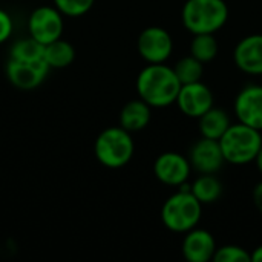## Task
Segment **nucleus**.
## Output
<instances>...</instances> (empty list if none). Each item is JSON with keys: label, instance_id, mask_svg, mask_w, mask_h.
Listing matches in <instances>:
<instances>
[{"label": "nucleus", "instance_id": "f257e3e1", "mask_svg": "<svg viewBox=\"0 0 262 262\" xmlns=\"http://www.w3.org/2000/svg\"><path fill=\"white\" fill-rule=\"evenodd\" d=\"M137 92L150 107H167L177 101L181 83L166 63H147L137 77Z\"/></svg>", "mask_w": 262, "mask_h": 262}, {"label": "nucleus", "instance_id": "f03ea898", "mask_svg": "<svg viewBox=\"0 0 262 262\" xmlns=\"http://www.w3.org/2000/svg\"><path fill=\"white\" fill-rule=\"evenodd\" d=\"M203 216V204L192 195L190 184L184 183L170 195L161 207V221L173 233H186L195 229Z\"/></svg>", "mask_w": 262, "mask_h": 262}, {"label": "nucleus", "instance_id": "7ed1b4c3", "mask_svg": "<svg viewBox=\"0 0 262 262\" xmlns=\"http://www.w3.org/2000/svg\"><path fill=\"white\" fill-rule=\"evenodd\" d=\"M229 5L224 0H186L181 21L190 34H216L229 21Z\"/></svg>", "mask_w": 262, "mask_h": 262}, {"label": "nucleus", "instance_id": "20e7f679", "mask_svg": "<svg viewBox=\"0 0 262 262\" xmlns=\"http://www.w3.org/2000/svg\"><path fill=\"white\" fill-rule=\"evenodd\" d=\"M218 141L226 163L246 166L255 161V157L262 146V134L261 130L238 121L236 124H230Z\"/></svg>", "mask_w": 262, "mask_h": 262}, {"label": "nucleus", "instance_id": "39448f33", "mask_svg": "<svg viewBox=\"0 0 262 262\" xmlns=\"http://www.w3.org/2000/svg\"><path fill=\"white\" fill-rule=\"evenodd\" d=\"M135 144L130 132L121 126H112L101 130L94 144V154L100 164L107 169H121L134 157Z\"/></svg>", "mask_w": 262, "mask_h": 262}, {"label": "nucleus", "instance_id": "423d86ee", "mask_svg": "<svg viewBox=\"0 0 262 262\" xmlns=\"http://www.w3.org/2000/svg\"><path fill=\"white\" fill-rule=\"evenodd\" d=\"M137 49L146 63H166L172 55L173 40L167 29L161 26H149L140 32Z\"/></svg>", "mask_w": 262, "mask_h": 262}, {"label": "nucleus", "instance_id": "0eeeda50", "mask_svg": "<svg viewBox=\"0 0 262 262\" xmlns=\"http://www.w3.org/2000/svg\"><path fill=\"white\" fill-rule=\"evenodd\" d=\"M63 28V14L55 6H38L28 18L29 35L41 45H48L57 38H61Z\"/></svg>", "mask_w": 262, "mask_h": 262}, {"label": "nucleus", "instance_id": "6e6552de", "mask_svg": "<svg viewBox=\"0 0 262 262\" xmlns=\"http://www.w3.org/2000/svg\"><path fill=\"white\" fill-rule=\"evenodd\" d=\"M178 109L189 118H200L210 107H213L215 97L207 84L203 81L181 84L177 101Z\"/></svg>", "mask_w": 262, "mask_h": 262}, {"label": "nucleus", "instance_id": "1a4fd4ad", "mask_svg": "<svg viewBox=\"0 0 262 262\" xmlns=\"http://www.w3.org/2000/svg\"><path fill=\"white\" fill-rule=\"evenodd\" d=\"M190 161L178 152H163L154 163V175L157 180L170 187H180L190 177Z\"/></svg>", "mask_w": 262, "mask_h": 262}, {"label": "nucleus", "instance_id": "9d476101", "mask_svg": "<svg viewBox=\"0 0 262 262\" xmlns=\"http://www.w3.org/2000/svg\"><path fill=\"white\" fill-rule=\"evenodd\" d=\"M49 72V66L45 60L37 61H18L11 60L6 64V78L12 86L21 91H32L38 88Z\"/></svg>", "mask_w": 262, "mask_h": 262}, {"label": "nucleus", "instance_id": "9b49d317", "mask_svg": "<svg viewBox=\"0 0 262 262\" xmlns=\"http://www.w3.org/2000/svg\"><path fill=\"white\" fill-rule=\"evenodd\" d=\"M233 112L239 123L262 132V84H247L233 103Z\"/></svg>", "mask_w": 262, "mask_h": 262}, {"label": "nucleus", "instance_id": "f8f14e48", "mask_svg": "<svg viewBox=\"0 0 262 262\" xmlns=\"http://www.w3.org/2000/svg\"><path fill=\"white\" fill-rule=\"evenodd\" d=\"M189 161L192 169L198 173H216L226 163L220 141L204 137L195 141L190 147Z\"/></svg>", "mask_w": 262, "mask_h": 262}, {"label": "nucleus", "instance_id": "ddd939ff", "mask_svg": "<svg viewBox=\"0 0 262 262\" xmlns=\"http://www.w3.org/2000/svg\"><path fill=\"white\" fill-rule=\"evenodd\" d=\"M233 61L247 75H262V34L241 38L233 49Z\"/></svg>", "mask_w": 262, "mask_h": 262}, {"label": "nucleus", "instance_id": "4468645a", "mask_svg": "<svg viewBox=\"0 0 262 262\" xmlns=\"http://www.w3.org/2000/svg\"><path fill=\"white\" fill-rule=\"evenodd\" d=\"M218 246L213 235L204 229H192L186 232L183 239V256L189 262H209L213 259Z\"/></svg>", "mask_w": 262, "mask_h": 262}, {"label": "nucleus", "instance_id": "2eb2a0df", "mask_svg": "<svg viewBox=\"0 0 262 262\" xmlns=\"http://www.w3.org/2000/svg\"><path fill=\"white\" fill-rule=\"evenodd\" d=\"M152 107L140 97L127 101L120 112V126L127 132H140L150 123Z\"/></svg>", "mask_w": 262, "mask_h": 262}, {"label": "nucleus", "instance_id": "dca6fc26", "mask_svg": "<svg viewBox=\"0 0 262 262\" xmlns=\"http://www.w3.org/2000/svg\"><path fill=\"white\" fill-rule=\"evenodd\" d=\"M230 124L232 121L229 114L224 109L215 106L198 118V129L201 137L212 138V140H220L230 127Z\"/></svg>", "mask_w": 262, "mask_h": 262}, {"label": "nucleus", "instance_id": "f3484780", "mask_svg": "<svg viewBox=\"0 0 262 262\" xmlns=\"http://www.w3.org/2000/svg\"><path fill=\"white\" fill-rule=\"evenodd\" d=\"M192 195L203 204H213L223 195V184L216 173H200V177L190 184Z\"/></svg>", "mask_w": 262, "mask_h": 262}, {"label": "nucleus", "instance_id": "a211bd4d", "mask_svg": "<svg viewBox=\"0 0 262 262\" xmlns=\"http://www.w3.org/2000/svg\"><path fill=\"white\" fill-rule=\"evenodd\" d=\"M43 60L49 66V69L68 68L75 60V48L69 41L63 38H57L45 45Z\"/></svg>", "mask_w": 262, "mask_h": 262}, {"label": "nucleus", "instance_id": "6ab92c4d", "mask_svg": "<svg viewBox=\"0 0 262 262\" xmlns=\"http://www.w3.org/2000/svg\"><path fill=\"white\" fill-rule=\"evenodd\" d=\"M43 52L45 45L29 35L26 38H18L12 43L9 49V58L18 61H37L43 60Z\"/></svg>", "mask_w": 262, "mask_h": 262}, {"label": "nucleus", "instance_id": "aec40b11", "mask_svg": "<svg viewBox=\"0 0 262 262\" xmlns=\"http://www.w3.org/2000/svg\"><path fill=\"white\" fill-rule=\"evenodd\" d=\"M218 40L215 34H195L190 41V55L201 63H209L218 55Z\"/></svg>", "mask_w": 262, "mask_h": 262}, {"label": "nucleus", "instance_id": "412c9836", "mask_svg": "<svg viewBox=\"0 0 262 262\" xmlns=\"http://www.w3.org/2000/svg\"><path fill=\"white\" fill-rule=\"evenodd\" d=\"M173 71L181 84L195 83V81H201L204 75V63H201L192 55H187L177 61V64L173 66Z\"/></svg>", "mask_w": 262, "mask_h": 262}, {"label": "nucleus", "instance_id": "4be33fe9", "mask_svg": "<svg viewBox=\"0 0 262 262\" xmlns=\"http://www.w3.org/2000/svg\"><path fill=\"white\" fill-rule=\"evenodd\" d=\"M215 262H249L252 261V256L250 253L239 247V246H235V244H229V246H223V247H218L215 255H213V259Z\"/></svg>", "mask_w": 262, "mask_h": 262}, {"label": "nucleus", "instance_id": "5701e85b", "mask_svg": "<svg viewBox=\"0 0 262 262\" xmlns=\"http://www.w3.org/2000/svg\"><path fill=\"white\" fill-rule=\"evenodd\" d=\"M54 6L68 17H80L86 14L92 6L95 0H52Z\"/></svg>", "mask_w": 262, "mask_h": 262}, {"label": "nucleus", "instance_id": "b1692460", "mask_svg": "<svg viewBox=\"0 0 262 262\" xmlns=\"http://www.w3.org/2000/svg\"><path fill=\"white\" fill-rule=\"evenodd\" d=\"M12 29H14V23L11 15L5 9H0V43H5L11 37Z\"/></svg>", "mask_w": 262, "mask_h": 262}, {"label": "nucleus", "instance_id": "393cba45", "mask_svg": "<svg viewBox=\"0 0 262 262\" xmlns=\"http://www.w3.org/2000/svg\"><path fill=\"white\" fill-rule=\"evenodd\" d=\"M252 196H253V203H255V206H256L258 212L262 215V181H259V183L255 186Z\"/></svg>", "mask_w": 262, "mask_h": 262}, {"label": "nucleus", "instance_id": "a878e982", "mask_svg": "<svg viewBox=\"0 0 262 262\" xmlns=\"http://www.w3.org/2000/svg\"><path fill=\"white\" fill-rule=\"evenodd\" d=\"M250 256H252V261L253 262H262V246L256 247V249L250 253Z\"/></svg>", "mask_w": 262, "mask_h": 262}, {"label": "nucleus", "instance_id": "bb28decb", "mask_svg": "<svg viewBox=\"0 0 262 262\" xmlns=\"http://www.w3.org/2000/svg\"><path fill=\"white\" fill-rule=\"evenodd\" d=\"M255 164H256V167H258L259 173L262 175V146H261V149H259V152H258V154H256V157H255Z\"/></svg>", "mask_w": 262, "mask_h": 262}]
</instances>
